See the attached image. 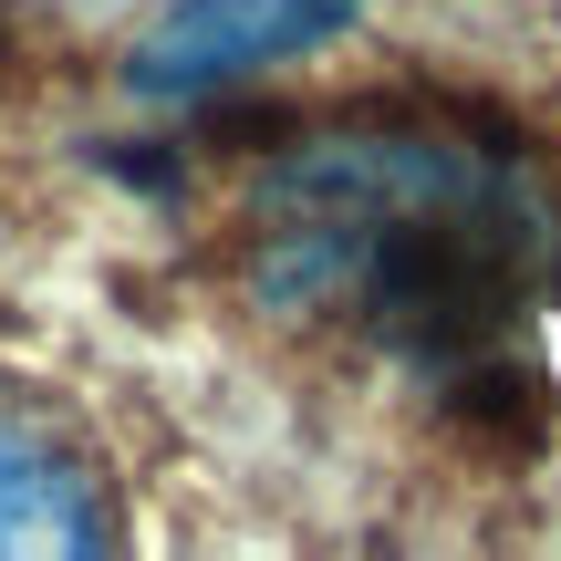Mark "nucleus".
Here are the masks:
<instances>
[{"label":"nucleus","instance_id":"f257e3e1","mask_svg":"<svg viewBox=\"0 0 561 561\" xmlns=\"http://www.w3.org/2000/svg\"><path fill=\"white\" fill-rule=\"evenodd\" d=\"M240 271L271 312L416 364L489 416L530 396L561 322V178L510 125L364 104L301 125L250 178Z\"/></svg>","mask_w":561,"mask_h":561},{"label":"nucleus","instance_id":"f03ea898","mask_svg":"<svg viewBox=\"0 0 561 561\" xmlns=\"http://www.w3.org/2000/svg\"><path fill=\"white\" fill-rule=\"evenodd\" d=\"M354 21V0H178L157 32L136 42V94L157 104H198L229 83L271 73V62L312 53Z\"/></svg>","mask_w":561,"mask_h":561},{"label":"nucleus","instance_id":"7ed1b4c3","mask_svg":"<svg viewBox=\"0 0 561 561\" xmlns=\"http://www.w3.org/2000/svg\"><path fill=\"white\" fill-rule=\"evenodd\" d=\"M115 520H104L94 468L62 437L0 416V551H104Z\"/></svg>","mask_w":561,"mask_h":561}]
</instances>
